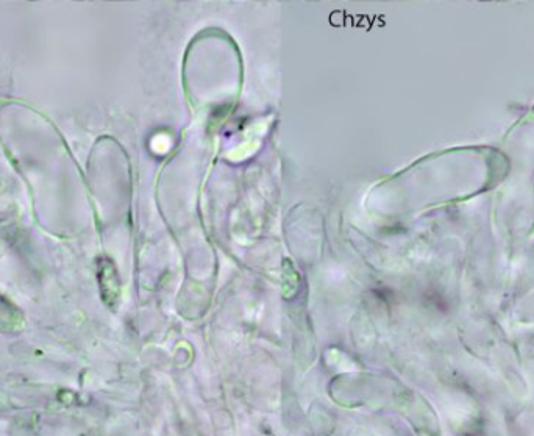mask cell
Listing matches in <instances>:
<instances>
[{
	"label": "cell",
	"instance_id": "6da1fadb",
	"mask_svg": "<svg viewBox=\"0 0 534 436\" xmlns=\"http://www.w3.org/2000/svg\"><path fill=\"white\" fill-rule=\"evenodd\" d=\"M97 282L100 296L108 308H116L121 301V280L118 269L110 258H100L97 263Z\"/></svg>",
	"mask_w": 534,
	"mask_h": 436
},
{
	"label": "cell",
	"instance_id": "7a4b0ae2",
	"mask_svg": "<svg viewBox=\"0 0 534 436\" xmlns=\"http://www.w3.org/2000/svg\"><path fill=\"white\" fill-rule=\"evenodd\" d=\"M25 326L24 311L0 294V333H19Z\"/></svg>",
	"mask_w": 534,
	"mask_h": 436
}]
</instances>
